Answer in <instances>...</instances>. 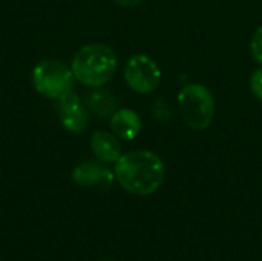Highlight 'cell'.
Returning a JSON list of instances; mask_svg holds the SVG:
<instances>
[{
  "mask_svg": "<svg viewBox=\"0 0 262 261\" xmlns=\"http://www.w3.org/2000/svg\"><path fill=\"white\" fill-rule=\"evenodd\" d=\"M250 91L253 92V95L262 102V68L256 69L252 77H250Z\"/></svg>",
  "mask_w": 262,
  "mask_h": 261,
  "instance_id": "cell-12",
  "label": "cell"
},
{
  "mask_svg": "<svg viewBox=\"0 0 262 261\" xmlns=\"http://www.w3.org/2000/svg\"><path fill=\"white\" fill-rule=\"evenodd\" d=\"M114 2L121 6H137L141 3V0H114Z\"/></svg>",
  "mask_w": 262,
  "mask_h": 261,
  "instance_id": "cell-13",
  "label": "cell"
},
{
  "mask_svg": "<svg viewBox=\"0 0 262 261\" xmlns=\"http://www.w3.org/2000/svg\"><path fill=\"white\" fill-rule=\"evenodd\" d=\"M124 78L132 91L138 94H149L160 86L161 69L149 55L135 54L126 63Z\"/></svg>",
  "mask_w": 262,
  "mask_h": 261,
  "instance_id": "cell-5",
  "label": "cell"
},
{
  "mask_svg": "<svg viewBox=\"0 0 262 261\" xmlns=\"http://www.w3.org/2000/svg\"><path fill=\"white\" fill-rule=\"evenodd\" d=\"M115 175L112 171L97 162H81L72 171V180L78 186L84 188H100L101 191L111 189Z\"/></svg>",
  "mask_w": 262,
  "mask_h": 261,
  "instance_id": "cell-7",
  "label": "cell"
},
{
  "mask_svg": "<svg viewBox=\"0 0 262 261\" xmlns=\"http://www.w3.org/2000/svg\"><path fill=\"white\" fill-rule=\"evenodd\" d=\"M84 102L88 108L98 117H112V114L117 111V100L107 91L95 89L86 95Z\"/></svg>",
  "mask_w": 262,
  "mask_h": 261,
  "instance_id": "cell-10",
  "label": "cell"
},
{
  "mask_svg": "<svg viewBox=\"0 0 262 261\" xmlns=\"http://www.w3.org/2000/svg\"><path fill=\"white\" fill-rule=\"evenodd\" d=\"M111 129L123 140H134L141 131V118L132 109H117L111 117Z\"/></svg>",
  "mask_w": 262,
  "mask_h": 261,
  "instance_id": "cell-8",
  "label": "cell"
},
{
  "mask_svg": "<svg viewBox=\"0 0 262 261\" xmlns=\"http://www.w3.org/2000/svg\"><path fill=\"white\" fill-rule=\"evenodd\" d=\"M100 261H114V260H107V258H106V260H100Z\"/></svg>",
  "mask_w": 262,
  "mask_h": 261,
  "instance_id": "cell-14",
  "label": "cell"
},
{
  "mask_svg": "<svg viewBox=\"0 0 262 261\" xmlns=\"http://www.w3.org/2000/svg\"><path fill=\"white\" fill-rule=\"evenodd\" d=\"M178 109L189 128L204 131L210 126L215 117V100L209 88L192 83L184 86L177 97Z\"/></svg>",
  "mask_w": 262,
  "mask_h": 261,
  "instance_id": "cell-3",
  "label": "cell"
},
{
  "mask_svg": "<svg viewBox=\"0 0 262 261\" xmlns=\"http://www.w3.org/2000/svg\"><path fill=\"white\" fill-rule=\"evenodd\" d=\"M163 160L150 151H132L115 162V177L123 189L134 195H150L164 182Z\"/></svg>",
  "mask_w": 262,
  "mask_h": 261,
  "instance_id": "cell-1",
  "label": "cell"
},
{
  "mask_svg": "<svg viewBox=\"0 0 262 261\" xmlns=\"http://www.w3.org/2000/svg\"><path fill=\"white\" fill-rule=\"evenodd\" d=\"M72 69L60 60H43L32 69V83L38 94L58 100L72 91Z\"/></svg>",
  "mask_w": 262,
  "mask_h": 261,
  "instance_id": "cell-4",
  "label": "cell"
},
{
  "mask_svg": "<svg viewBox=\"0 0 262 261\" xmlns=\"http://www.w3.org/2000/svg\"><path fill=\"white\" fill-rule=\"evenodd\" d=\"M55 108L58 112V118L63 125L64 129L71 132H81L88 128L89 122V114L81 103L80 97L71 91L61 98L55 100Z\"/></svg>",
  "mask_w": 262,
  "mask_h": 261,
  "instance_id": "cell-6",
  "label": "cell"
},
{
  "mask_svg": "<svg viewBox=\"0 0 262 261\" xmlns=\"http://www.w3.org/2000/svg\"><path fill=\"white\" fill-rule=\"evenodd\" d=\"M250 51L253 58L262 66V25L255 31L252 42H250Z\"/></svg>",
  "mask_w": 262,
  "mask_h": 261,
  "instance_id": "cell-11",
  "label": "cell"
},
{
  "mask_svg": "<svg viewBox=\"0 0 262 261\" xmlns=\"http://www.w3.org/2000/svg\"><path fill=\"white\" fill-rule=\"evenodd\" d=\"M91 148L95 157L104 163H114L121 157L120 142L106 131H97L92 134Z\"/></svg>",
  "mask_w": 262,
  "mask_h": 261,
  "instance_id": "cell-9",
  "label": "cell"
},
{
  "mask_svg": "<svg viewBox=\"0 0 262 261\" xmlns=\"http://www.w3.org/2000/svg\"><path fill=\"white\" fill-rule=\"evenodd\" d=\"M118 58L112 48L101 43H91L77 51L72 58V74L84 86L100 88L115 74Z\"/></svg>",
  "mask_w": 262,
  "mask_h": 261,
  "instance_id": "cell-2",
  "label": "cell"
}]
</instances>
